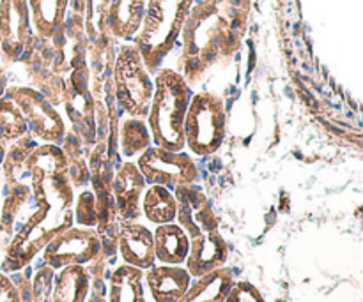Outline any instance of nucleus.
<instances>
[{
  "label": "nucleus",
  "instance_id": "nucleus-1",
  "mask_svg": "<svg viewBox=\"0 0 363 302\" xmlns=\"http://www.w3.org/2000/svg\"><path fill=\"white\" fill-rule=\"evenodd\" d=\"M252 0H201L190 7L181 28V71L188 85L236 55L247 32Z\"/></svg>",
  "mask_w": 363,
  "mask_h": 302
},
{
  "label": "nucleus",
  "instance_id": "nucleus-2",
  "mask_svg": "<svg viewBox=\"0 0 363 302\" xmlns=\"http://www.w3.org/2000/svg\"><path fill=\"white\" fill-rule=\"evenodd\" d=\"M30 187L35 209L14 233L2 262L4 272L23 269L53 237L73 226L74 197L66 172L46 177Z\"/></svg>",
  "mask_w": 363,
  "mask_h": 302
},
{
  "label": "nucleus",
  "instance_id": "nucleus-3",
  "mask_svg": "<svg viewBox=\"0 0 363 302\" xmlns=\"http://www.w3.org/2000/svg\"><path fill=\"white\" fill-rule=\"evenodd\" d=\"M191 99L190 85L177 71H158L155 80L147 127L152 144L167 151L179 152L184 149V117Z\"/></svg>",
  "mask_w": 363,
  "mask_h": 302
},
{
  "label": "nucleus",
  "instance_id": "nucleus-4",
  "mask_svg": "<svg viewBox=\"0 0 363 302\" xmlns=\"http://www.w3.org/2000/svg\"><path fill=\"white\" fill-rule=\"evenodd\" d=\"M195 0H147L140 28L133 37L149 73H156L179 39L186 14Z\"/></svg>",
  "mask_w": 363,
  "mask_h": 302
},
{
  "label": "nucleus",
  "instance_id": "nucleus-5",
  "mask_svg": "<svg viewBox=\"0 0 363 302\" xmlns=\"http://www.w3.org/2000/svg\"><path fill=\"white\" fill-rule=\"evenodd\" d=\"M112 81L121 112L137 119H145L155 92V81L151 80V73L135 45H123L119 48Z\"/></svg>",
  "mask_w": 363,
  "mask_h": 302
},
{
  "label": "nucleus",
  "instance_id": "nucleus-6",
  "mask_svg": "<svg viewBox=\"0 0 363 302\" xmlns=\"http://www.w3.org/2000/svg\"><path fill=\"white\" fill-rule=\"evenodd\" d=\"M227 133V117L222 98L211 92L191 95L184 117V147L191 154L211 156L222 147Z\"/></svg>",
  "mask_w": 363,
  "mask_h": 302
},
{
  "label": "nucleus",
  "instance_id": "nucleus-7",
  "mask_svg": "<svg viewBox=\"0 0 363 302\" xmlns=\"http://www.w3.org/2000/svg\"><path fill=\"white\" fill-rule=\"evenodd\" d=\"M6 98H9L20 108L28 133L34 134L38 140L45 144L60 145L66 134V122L57 112L53 105H50L35 88L32 87H7Z\"/></svg>",
  "mask_w": 363,
  "mask_h": 302
},
{
  "label": "nucleus",
  "instance_id": "nucleus-8",
  "mask_svg": "<svg viewBox=\"0 0 363 302\" xmlns=\"http://www.w3.org/2000/svg\"><path fill=\"white\" fill-rule=\"evenodd\" d=\"M64 80H66V88H64L62 105L66 108L71 129L91 149L96 144V101L91 92V85H89L87 62L73 67L64 76Z\"/></svg>",
  "mask_w": 363,
  "mask_h": 302
},
{
  "label": "nucleus",
  "instance_id": "nucleus-9",
  "mask_svg": "<svg viewBox=\"0 0 363 302\" xmlns=\"http://www.w3.org/2000/svg\"><path fill=\"white\" fill-rule=\"evenodd\" d=\"M137 166L147 184H158L174 191L177 186L194 184L197 179V166L194 159L183 151L174 152L162 147H149L138 156Z\"/></svg>",
  "mask_w": 363,
  "mask_h": 302
},
{
  "label": "nucleus",
  "instance_id": "nucleus-10",
  "mask_svg": "<svg viewBox=\"0 0 363 302\" xmlns=\"http://www.w3.org/2000/svg\"><path fill=\"white\" fill-rule=\"evenodd\" d=\"M101 255V243L94 228L69 226L43 248V262L52 271L67 265H87Z\"/></svg>",
  "mask_w": 363,
  "mask_h": 302
},
{
  "label": "nucleus",
  "instance_id": "nucleus-11",
  "mask_svg": "<svg viewBox=\"0 0 363 302\" xmlns=\"http://www.w3.org/2000/svg\"><path fill=\"white\" fill-rule=\"evenodd\" d=\"M32 35L27 0H0V55L6 66L20 60Z\"/></svg>",
  "mask_w": 363,
  "mask_h": 302
},
{
  "label": "nucleus",
  "instance_id": "nucleus-12",
  "mask_svg": "<svg viewBox=\"0 0 363 302\" xmlns=\"http://www.w3.org/2000/svg\"><path fill=\"white\" fill-rule=\"evenodd\" d=\"M176 197L177 225L184 230L188 239H195L204 233L218 230V219L209 205L208 197L191 184L177 186L174 190Z\"/></svg>",
  "mask_w": 363,
  "mask_h": 302
},
{
  "label": "nucleus",
  "instance_id": "nucleus-13",
  "mask_svg": "<svg viewBox=\"0 0 363 302\" xmlns=\"http://www.w3.org/2000/svg\"><path fill=\"white\" fill-rule=\"evenodd\" d=\"M145 184L147 182L138 170L137 163L124 161L117 165L112 179V194L121 221H138Z\"/></svg>",
  "mask_w": 363,
  "mask_h": 302
},
{
  "label": "nucleus",
  "instance_id": "nucleus-14",
  "mask_svg": "<svg viewBox=\"0 0 363 302\" xmlns=\"http://www.w3.org/2000/svg\"><path fill=\"white\" fill-rule=\"evenodd\" d=\"M117 253L126 265L147 271L156 264L152 232L138 221H121Z\"/></svg>",
  "mask_w": 363,
  "mask_h": 302
},
{
  "label": "nucleus",
  "instance_id": "nucleus-15",
  "mask_svg": "<svg viewBox=\"0 0 363 302\" xmlns=\"http://www.w3.org/2000/svg\"><path fill=\"white\" fill-rule=\"evenodd\" d=\"M227 258H229V248H227L225 239L220 230H213L204 236L190 239V250H188L184 269L190 272L191 278H199V276L223 267Z\"/></svg>",
  "mask_w": 363,
  "mask_h": 302
},
{
  "label": "nucleus",
  "instance_id": "nucleus-16",
  "mask_svg": "<svg viewBox=\"0 0 363 302\" xmlns=\"http://www.w3.org/2000/svg\"><path fill=\"white\" fill-rule=\"evenodd\" d=\"M116 39L110 32H103L87 46V67L89 85L94 95V101L103 99V88L108 80H112L113 66H116Z\"/></svg>",
  "mask_w": 363,
  "mask_h": 302
},
{
  "label": "nucleus",
  "instance_id": "nucleus-17",
  "mask_svg": "<svg viewBox=\"0 0 363 302\" xmlns=\"http://www.w3.org/2000/svg\"><path fill=\"white\" fill-rule=\"evenodd\" d=\"M155 302H179L191 283L190 272L181 265H152L144 276Z\"/></svg>",
  "mask_w": 363,
  "mask_h": 302
},
{
  "label": "nucleus",
  "instance_id": "nucleus-18",
  "mask_svg": "<svg viewBox=\"0 0 363 302\" xmlns=\"http://www.w3.org/2000/svg\"><path fill=\"white\" fill-rule=\"evenodd\" d=\"M147 0H110L106 28L116 41H131L140 28Z\"/></svg>",
  "mask_w": 363,
  "mask_h": 302
},
{
  "label": "nucleus",
  "instance_id": "nucleus-19",
  "mask_svg": "<svg viewBox=\"0 0 363 302\" xmlns=\"http://www.w3.org/2000/svg\"><path fill=\"white\" fill-rule=\"evenodd\" d=\"M155 237V257L158 264L183 265L186 262L190 239L177 223L158 225L152 232Z\"/></svg>",
  "mask_w": 363,
  "mask_h": 302
},
{
  "label": "nucleus",
  "instance_id": "nucleus-20",
  "mask_svg": "<svg viewBox=\"0 0 363 302\" xmlns=\"http://www.w3.org/2000/svg\"><path fill=\"white\" fill-rule=\"evenodd\" d=\"M194 279L179 302H223L234 285L233 272L223 267Z\"/></svg>",
  "mask_w": 363,
  "mask_h": 302
},
{
  "label": "nucleus",
  "instance_id": "nucleus-21",
  "mask_svg": "<svg viewBox=\"0 0 363 302\" xmlns=\"http://www.w3.org/2000/svg\"><path fill=\"white\" fill-rule=\"evenodd\" d=\"M91 290V276L85 265L59 269L52 289V302H85Z\"/></svg>",
  "mask_w": 363,
  "mask_h": 302
},
{
  "label": "nucleus",
  "instance_id": "nucleus-22",
  "mask_svg": "<svg viewBox=\"0 0 363 302\" xmlns=\"http://www.w3.org/2000/svg\"><path fill=\"white\" fill-rule=\"evenodd\" d=\"M106 302H145L144 271L133 265H119L110 274Z\"/></svg>",
  "mask_w": 363,
  "mask_h": 302
},
{
  "label": "nucleus",
  "instance_id": "nucleus-23",
  "mask_svg": "<svg viewBox=\"0 0 363 302\" xmlns=\"http://www.w3.org/2000/svg\"><path fill=\"white\" fill-rule=\"evenodd\" d=\"M64 156H66V175L73 187L84 190L89 184L91 173H89L87 156L91 149L82 141V138L73 129H67L60 141Z\"/></svg>",
  "mask_w": 363,
  "mask_h": 302
},
{
  "label": "nucleus",
  "instance_id": "nucleus-24",
  "mask_svg": "<svg viewBox=\"0 0 363 302\" xmlns=\"http://www.w3.org/2000/svg\"><path fill=\"white\" fill-rule=\"evenodd\" d=\"M9 147L6 149V156L2 161L4 179L6 184L27 182V161L34 149L39 145V140L32 133H25L23 137L9 141Z\"/></svg>",
  "mask_w": 363,
  "mask_h": 302
},
{
  "label": "nucleus",
  "instance_id": "nucleus-25",
  "mask_svg": "<svg viewBox=\"0 0 363 302\" xmlns=\"http://www.w3.org/2000/svg\"><path fill=\"white\" fill-rule=\"evenodd\" d=\"M30 9L32 28L41 37H52L64 23L67 14V0H27Z\"/></svg>",
  "mask_w": 363,
  "mask_h": 302
},
{
  "label": "nucleus",
  "instance_id": "nucleus-26",
  "mask_svg": "<svg viewBox=\"0 0 363 302\" xmlns=\"http://www.w3.org/2000/svg\"><path fill=\"white\" fill-rule=\"evenodd\" d=\"M140 207L147 221L155 223V225H165V223L176 221L177 204L174 191L158 186V184H152L151 187L144 191Z\"/></svg>",
  "mask_w": 363,
  "mask_h": 302
},
{
  "label": "nucleus",
  "instance_id": "nucleus-27",
  "mask_svg": "<svg viewBox=\"0 0 363 302\" xmlns=\"http://www.w3.org/2000/svg\"><path fill=\"white\" fill-rule=\"evenodd\" d=\"M152 138L147 127V120L128 117L119 122V152L126 159L140 156L151 147Z\"/></svg>",
  "mask_w": 363,
  "mask_h": 302
},
{
  "label": "nucleus",
  "instance_id": "nucleus-28",
  "mask_svg": "<svg viewBox=\"0 0 363 302\" xmlns=\"http://www.w3.org/2000/svg\"><path fill=\"white\" fill-rule=\"evenodd\" d=\"M7 194L4 200L2 216H0V232L13 233L16 226L20 212L25 211L32 200V187L27 182H14L6 184Z\"/></svg>",
  "mask_w": 363,
  "mask_h": 302
},
{
  "label": "nucleus",
  "instance_id": "nucleus-29",
  "mask_svg": "<svg viewBox=\"0 0 363 302\" xmlns=\"http://www.w3.org/2000/svg\"><path fill=\"white\" fill-rule=\"evenodd\" d=\"M27 122L20 108L9 98H0V141L9 144L27 133Z\"/></svg>",
  "mask_w": 363,
  "mask_h": 302
},
{
  "label": "nucleus",
  "instance_id": "nucleus-30",
  "mask_svg": "<svg viewBox=\"0 0 363 302\" xmlns=\"http://www.w3.org/2000/svg\"><path fill=\"white\" fill-rule=\"evenodd\" d=\"M110 0H85L84 9V30L89 42L94 41L99 34L108 32L106 28V14H108Z\"/></svg>",
  "mask_w": 363,
  "mask_h": 302
},
{
  "label": "nucleus",
  "instance_id": "nucleus-31",
  "mask_svg": "<svg viewBox=\"0 0 363 302\" xmlns=\"http://www.w3.org/2000/svg\"><path fill=\"white\" fill-rule=\"evenodd\" d=\"M73 221L84 228H94L96 226V198L92 191H80L74 198Z\"/></svg>",
  "mask_w": 363,
  "mask_h": 302
},
{
  "label": "nucleus",
  "instance_id": "nucleus-32",
  "mask_svg": "<svg viewBox=\"0 0 363 302\" xmlns=\"http://www.w3.org/2000/svg\"><path fill=\"white\" fill-rule=\"evenodd\" d=\"M223 302H266L257 286L248 281H234Z\"/></svg>",
  "mask_w": 363,
  "mask_h": 302
},
{
  "label": "nucleus",
  "instance_id": "nucleus-33",
  "mask_svg": "<svg viewBox=\"0 0 363 302\" xmlns=\"http://www.w3.org/2000/svg\"><path fill=\"white\" fill-rule=\"evenodd\" d=\"M20 292L14 286V283L7 278L4 272H0V302H20Z\"/></svg>",
  "mask_w": 363,
  "mask_h": 302
},
{
  "label": "nucleus",
  "instance_id": "nucleus-34",
  "mask_svg": "<svg viewBox=\"0 0 363 302\" xmlns=\"http://www.w3.org/2000/svg\"><path fill=\"white\" fill-rule=\"evenodd\" d=\"M89 292H91V290H89ZM85 302H106L105 286H103V281L99 278H96V283L92 285L91 296H87Z\"/></svg>",
  "mask_w": 363,
  "mask_h": 302
},
{
  "label": "nucleus",
  "instance_id": "nucleus-35",
  "mask_svg": "<svg viewBox=\"0 0 363 302\" xmlns=\"http://www.w3.org/2000/svg\"><path fill=\"white\" fill-rule=\"evenodd\" d=\"M9 87L7 85V74H6V64H4L2 55H0V98L6 94V88Z\"/></svg>",
  "mask_w": 363,
  "mask_h": 302
},
{
  "label": "nucleus",
  "instance_id": "nucleus-36",
  "mask_svg": "<svg viewBox=\"0 0 363 302\" xmlns=\"http://www.w3.org/2000/svg\"><path fill=\"white\" fill-rule=\"evenodd\" d=\"M6 149H7V144H4V141H0V165H2L4 156H6Z\"/></svg>",
  "mask_w": 363,
  "mask_h": 302
}]
</instances>
